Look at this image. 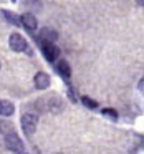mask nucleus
Returning a JSON list of instances; mask_svg holds the SVG:
<instances>
[{
  "label": "nucleus",
  "mask_w": 144,
  "mask_h": 154,
  "mask_svg": "<svg viewBox=\"0 0 144 154\" xmlns=\"http://www.w3.org/2000/svg\"><path fill=\"white\" fill-rule=\"evenodd\" d=\"M4 136H5V146H7L10 151H15V152L25 151L23 143H22V139L18 137V134L15 133V131H10V133L4 134Z\"/></svg>",
  "instance_id": "obj_1"
},
{
  "label": "nucleus",
  "mask_w": 144,
  "mask_h": 154,
  "mask_svg": "<svg viewBox=\"0 0 144 154\" xmlns=\"http://www.w3.org/2000/svg\"><path fill=\"white\" fill-rule=\"evenodd\" d=\"M37 124H38L37 114H33V113H25L23 116H22V128H23V131L28 134V136H32V134L35 133V129H37Z\"/></svg>",
  "instance_id": "obj_2"
},
{
  "label": "nucleus",
  "mask_w": 144,
  "mask_h": 154,
  "mask_svg": "<svg viewBox=\"0 0 144 154\" xmlns=\"http://www.w3.org/2000/svg\"><path fill=\"white\" fill-rule=\"evenodd\" d=\"M8 45H10V48L14 51H17V53H22V51L27 50V40H25L20 33H17V32L10 35V38H8Z\"/></svg>",
  "instance_id": "obj_3"
},
{
  "label": "nucleus",
  "mask_w": 144,
  "mask_h": 154,
  "mask_svg": "<svg viewBox=\"0 0 144 154\" xmlns=\"http://www.w3.org/2000/svg\"><path fill=\"white\" fill-rule=\"evenodd\" d=\"M40 47H41L43 57L47 58L50 63H53V61L58 58V55H60V50H58V47L55 43H47V42H43V43H40Z\"/></svg>",
  "instance_id": "obj_4"
},
{
  "label": "nucleus",
  "mask_w": 144,
  "mask_h": 154,
  "mask_svg": "<svg viewBox=\"0 0 144 154\" xmlns=\"http://www.w3.org/2000/svg\"><path fill=\"white\" fill-rule=\"evenodd\" d=\"M57 40H58V33L55 30H51V28H41L40 33H38V43H43V42L55 43Z\"/></svg>",
  "instance_id": "obj_5"
},
{
  "label": "nucleus",
  "mask_w": 144,
  "mask_h": 154,
  "mask_svg": "<svg viewBox=\"0 0 144 154\" xmlns=\"http://www.w3.org/2000/svg\"><path fill=\"white\" fill-rule=\"evenodd\" d=\"M33 85L37 90H47L50 86V76H48L45 71H38L33 76Z\"/></svg>",
  "instance_id": "obj_6"
},
{
  "label": "nucleus",
  "mask_w": 144,
  "mask_h": 154,
  "mask_svg": "<svg viewBox=\"0 0 144 154\" xmlns=\"http://www.w3.org/2000/svg\"><path fill=\"white\" fill-rule=\"evenodd\" d=\"M57 71H58V75H60V76L63 78L68 85H70V78H71V68H70V65H68L65 60H60L57 63Z\"/></svg>",
  "instance_id": "obj_7"
},
{
  "label": "nucleus",
  "mask_w": 144,
  "mask_h": 154,
  "mask_svg": "<svg viewBox=\"0 0 144 154\" xmlns=\"http://www.w3.org/2000/svg\"><path fill=\"white\" fill-rule=\"evenodd\" d=\"M20 23H22V27H25L27 30H30V32H33L35 28H37V18H35V15H32V14H23L20 17Z\"/></svg>",
  "instance_id": "obj_8"
},
{
  "label": "nucleus",
  "mask_w": 144,
  "mask_h": 154,
  "mask_svg": "<svg viewBox=\"0 0 144 154\" xmlns=\"http://www.w3.org/2000/svg\"><path fill=\"white\" fill-rule=\"evenodd\" d=\"M15 111V106L12 101L0 100V116H12Z\"/></svg>",
  "instance_id": "obj_9"
},
{
  "label": "nucleus",
  "mask_w": 144,
  "mask_h": 154,
  "mask_svg": "<svg viewBox=\"0 0 144 154\" xmlns=\"http://www.w3.org/2000/svg\"><path fill=\"white\" fill-rule=\"evenodd\" d=\"M4 17L7 18V22H10L12 25H15V27H22V23H20V18H18L17 15H14L12 12H7V10H4Z\"/></svg>",
  "instance_id": "obj_10"
},
{
  "label": "nucleus",
  "mask_w": 144,
  "mask_h": 154,
  "mask_svg": "<svg viewBox=\"0 0 144 154\" xmlns=\"http://www.w3.org/2000/svg\"><path fill=\"white\" fill-rule=\"evenodd\" d=\"M10 131H15L14 124H12L10 121H5V119L0 121V133H2V134H7V133H10Z\"/></svg>",
  "instance_id": "obj_11"
},
{
  "label": "nucleus",
  "mask_w": 144,
  "mask_h": 154,
  "mask_svg": "<svg viewBox=\"0 0 144 154\" xmlns=\"http://www.w3.org/2000/svg\"><path fill=\"white\" fill-rule=\"evenodd\" d=\"M81 103H83L86 108H90V109H96V108H98L96 101L91 100V98H88V96H81Z\"/></svg>",
  "instance_id": "obj_12"
},
{
  "label": "nucleus",
  "mask_w": 144,
  "mask_h": 154,
  "mask_svg": "<svg viewBox=\"0 0 144 154\" xmlns=\"http://www.w3.org/2000/svg\"><path fill=\"white\" fill-rule=\"evenodd\" d=\"M101 113H103V116L109 118V119H113V121H116V119H118V113H116L114 109H109V108H104V109L101 111Z\"/></svg>",
  "instance_id": "obj_13"
},
{
  "label": "nucleus",
  "mask_w": 144,
  "mask_h": 154,
  "mask_svg": "<svg viewBox=\"0 0 144 154\" xmlns=\"http://www.w3.org/2000/svg\"><path fill=\"white\" fill-rule=\"evenodd\" d=\"M137 88H139V91H141V93H144V78L139 81V85H137Z\"/></svg>",
  "instance_id": "obj_14"
},
{
  "label": "nucleus",
  "mask_w": 144,
  "mask_h": 154,
  "mask_svg": "<svg viewBox=\"0 0 144 154\" xmlns=\"http://www.w3.org/2000/svg\"><path fill=\"white\" fill-rule=\"evenodd\" d=\"M136 4L141 5V7H144V0H136Z\"/></svg>",
  "instance_id": "obj_15"
},
{
  "label": "nucleus",
  "mask_w": 144,
  "mask_h": 154,
  "mask_svg": "<svg viewBox=\"0 0 144 154\" xmlns=\"http://www.w3.org/2000/svg\"><path fill=\"white\" fill-rule=\"evenodd\" d=\"M12 2H14V4H15V2H17V0H12Z\"/></svg>",
  "instance_id": "obj_16"
},
{
  "label": "nucleus",
  "mask_w": 144,
  "mask_h": 154,
  "mask_svg": "<svg viewBox=\"0 0 144 154\" xmlns=\"http://www.w3.org/2000/svg\"><path fill=\"white\" fill-rule=\"evenodd\" d=\"M0 66H2V65H0Z\"/></svg>",
  "instance_id": "obj_17"
}]
</instances>
